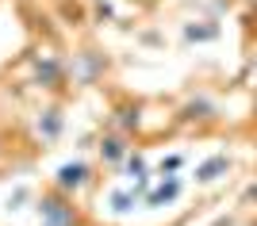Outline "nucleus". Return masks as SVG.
I'll list each match as a JSON object with an SVG mask.
<instances>
[{
  "mask_svg": "<svg viewBox=\"0 0 257 226\" xmlns=\"http://www.w3.org/2000/svg\"><path fill=\"white\" fill-rule=\"evenodd\" d=\"M215 226H234V218H215Z\"/></svg>",
  "mask_w": 257,
  "mask_h": 226,
  "instance_id": "obj_20",
  "label": "nucleus"
},
{
  "mask_svg": "<svg viewBox=\"0 0 257 226\" xmlns=\"http://www.w3.org/2000/svg\"><path fill=\"white\" fill-rule=\"evenodd\" d=\"M96 165L92 161H85V157H73V161H62L58 169H54V176H50V184L54 188H62V192H69V195H81V192H88L92 184H96Z\"/></svg>",
  "mask_w": 257,
  "mask_h": 226,
  "instance_id": "obj_5",
  "label": "nucleus"
},
{
  "mask_svg": "<svg viewBox=\"0 0 257 226\" xmlns=\"http://www.w3.org/2000/svg\"><path fill=\"white\" fill-rule=\"evenodd\" d=\"M184 161H188L184 153H165V157L154 165V176H173V172H181V169H184Z\"/></svg>",
  "mask_w": 257,
  "mask_h": 226,
  "instance_id": "obj_14",
  "label": "nucleus"
},
{
  "mask_svg": "<svg viewBox=\"0 0 257 226\" xmlns=\"http://www.w3.org/2000/svg\"><path fill=\"white\" fill-rule=\"evenodd\" d=\"M253 153H257V138H253Z\"/></svg>",
  "mask_w": 257,
  "mask_h": 226,
  "instance_id": "obj_22",
  "label": "nucleus"
},
{
  "mask_svg": "<svg viewBox=\"0 0 257 226\" xmlns=\"http://www.w3.org/2000/svg\"><path fill=\"white\" fill-rule=\"evenodd\" d=\"M238 207H242V211H257V180H249L246 188H242V195H238Z\"/></svg>",
  "mask_w": 257,
  "mask_h": 226,
  "instance_id": "obj_16",
  "label": "nucleus"
},
{
  "mask_svg": "<svg viewBox=\"0 0 257 226\" xmlns=\"http://www.w3.org/2000/svg\"><path fill=\"white\" fill-rule=\"evenodd\" d=\"M119 172H123V176H131V180L154 176V169H150V161H146V153H142V150H131V153H127V161L119 165Z\"/></svg>",
  "mask_w": 257,
  "mask_h": 226,
  "instance_id": "obj_13",
  "label": "nucleus"
},
{
  "mask_svg": "<svg viewBox=\"0 0 257 226\" xmlns=\"http://www.w3.org/2000/svg\"><path fill=\"white\" fill-rule=\"evenodd\" d=\"M111 77V54L96 43H85L69 54V81L73 88H100Z\"/></svg>",
  "mask_w": 257,
  "mask_h": 226,
  "instance_id": "obj_4",
  "label": "nucleus"
},
{
  "mask_svg": "<svg viewBox=\"0 0 257 226\" xmlns=\"http://www.w3.org/2000/svg\"><path fill=\"white\" fill-rule=\"evenodd\" d=\"M246 226H257V215H253V218H249V222H246Z\"/></svg>",
  "mask_w": 257,
  "mask_h": 226,
  "instance_id": "obj_21",
  "label": "nucleus"
},
{
  "mask_svg": "<svg viewBox=\"0 0 257 226\" xmlns=\"http://www.w3.org/2000/svg\"><path fill=\"white\" fill-rule=\"evenodd\" d=\"M219 35H223L219 20H215V16H204V20H188L181 27V43L184 46H204V43H215Z\"/></svg>",
  "mask_w": 257,
  "mask_h": 226,
  "instance_id": "obj_11",
  "label": "nucleus"
},
{
  "mask_svg": "<svg viewBox=\"0 0 257 226\" xmlns=\"http://www.w3.org/2000/svg\"><path fill=\"white\" fill-rule=\"evenodd\" d=\"M131 150H135V138H131V134H123V130L104 127V130L96 134V157H100V165H104V169H119V165L127 161Z\"/></svg>",
  "mask_w": 257,
  "mask_h": 226,
  "instance_id": "obj_8",
  "label": "nucleus"
},
{
  "mask_svg": "<svg viewBox=\"0 0 257 226\" xmlns=\"http://www.w3.org/2000/svg\"><path fill=\"white\" fill-rule=\"evenodd\" d=\"M0 153H4V146H0Z\"/></svg>",
  "mask_w": 257,
  "mask_h": 226,
  "instance_id": "obj_23",
  "label": "nucleus"
},
{
  "mask_svg": "<svg viewBox=\"0 0 257 226\" xmlns=\"http://www.w3.org/2000/svg\"><path fill=\"white\" fill-rule=\"evenodd\" d=\"M104 127L111 130H123V134H131V138H139L142 127H146V104L135 96H119L115 104H111V111H107V123Z\"/></svg>",
  "mask_w": 257,
  "mask_h": 226,
  "instance_id": "obj_7",
  "label": "nucleus"
},
{
  "mask_svg": "<svg viewBox=\"0 0 257 226\" xmlns=\"http://www.w3.org/2000/svg\"><path fill=\"white\" fill-rule=\"evenodd\" d=\"M62 134H65V100L54 96L50 104H43L35 111V138H39L43 150H50V146L62 142Z\"/></svg>",
  "mask_w": 257,
  "mask_h": 226,
  "instance_id": "obj_6",
  "label": "nucleus"
},
{
  "mask_svg": "<svg viewBox=\"0 0 257 226\" xmlns=\"http://www.w3.org/2000/svg\"><path fill=\"white\" fill-rule=\"evenodd\" d=\"M223 123H226V111L219 104V96H211V92H188L173 111V127H184L192 134H207Z\"/></svg>",
  "mask_w": 257,
  "mask_h": 226,
  "instance_id": "obj_2",
  "label": "nucleus"
},
{
  "mask_svg": "<svg viewBox=\"0 0 257 226\" xmlns=\"http://www.w3.org/2000/svg\"><path fill=\"white\" fill-rule=\"evenodd\" d=\"M131 4H135V8H158L161 0H131Z\"/></svg>",
  "mask_w": 257,
  "mask_h": 226,
  "instance_id": "obj_18",
  "label": "nucleus"
},
{
  "mask_svg": "<svg viewBox=\"0 0 257 226\" xmlns=\"http://www.w3.org/2000/svg\"><path fill=\"white\" fill-rule=\"evenodd\" d=\"M135 207H142V195L135 192V188H115V192L107 195V211L115 218H123V215H131Z\"/></svg>",
  "mask_w": 257,
  "mask_h": 226,
  "instance_id": "obj_12",
  "label": "nucleus"
},
{
  "mask_svg": "<svg viewBox=\"0 0 257 226\" xmlns=\"http://www.w3.org/2000/svg\"><path fill=\"white\" fill-rule=\"evenodd\" d=\"M115 4L111 0H92V23H115Z\"/></svg>",
  "mask_w": 257,
  "mask_h": 226,
  "instance_id": "obj_15",
  "label": "nucleus"
},
{
  "mask_svg": "<svg viewBox=\"0 0 257 226\" xmlns=\"http://www.w3.org/2000/svg\"><path fill=\"white\" fill-rule=\"evenodd\" d=\"M27 85L46 92V96L65 100L73 92V81H69V54H58L50 46H39L27 54Z\"/></svg>",
  "mask_w": 257,
  "mask_h": 226,
  "instance_id": "obj_1",
  "label": "nucleus"
},
{
  "mask_svg": "<svg viewBox=\"0 0 257 226\" xmlns=\"http://www.w3.org/2000/svg\"><path fill=\"white\" fill-rule=\"evenodd\" d=\"M27 195H31V192H27V188H23V184H20V188H16V192L8 195V211H20V207L27 203Z\"/></svg>",
  "mask_w": 257,
  "mask_h": 226,
  "instance_id": "obj_17",
  "label": "nucleus"
},
{
  "mask_svg": "<svg viewBox=\"0 0 257 226\" xmlns=\"http://www.w3.org/2000/svg\"><path fill=\"white\" fill-rule=\"evenodd\" d=\"M188 218H192V211H188L184 218H177V222H169V226H188Z\"/></svg>",
  "mask_w": 257,
  "mask_h": 226,
  "instance_id": "obj_19",
  "label": "nucleus"
},
{
  "mask_svg": "<svg viewBox=\"0 0 257 226\" xmlns=\"http://www.w3.org/2000/svg\"><path fill=\"white\" fill-rule=\"evenodd\" d=\"M181 195H184L181 172H173V176H154L150 192L142 195V211H161V207H173Z\"/></svg>",
  "mask_w": 257,
  "mask_h": 226,
  "instance_id": "obj_9",
  "label": "nucleus"
},
{
  "mask_svg": "<svg viewBox=\"0 0 257 226\" xmlns=\"http://www.w3.org/2000/svg\"><path fill=\"white\" fill-rule=\"evenodd\" d=\"M230 172H234V157H230V153H211V157H204V161L196 165V188H211V184H219V180H226V176H230Z\"/></svg>",
  "mask_w": 257,
  "mask_h": 226,
  "instance_id": "obj_10",
  "label": "nucleus"
},
{
  "mask_svg": "<svg viewBox=\"0 0 257 226\" xmlns=\"http://www.w3.org/2000/svg\"><path fill=\"white\" fill-rule=\"evenodd\" d=\"M88 4H92V0H88Z\"/></svg>",
  "mask_w": 257,
  "mask_h": 226,
  "instance_id": "obj_24",
  "label": "nucleus"
},
{
  "mask_svg": "<svg viewBox=\"0 0 257 226\" xmlns=\"http://www.w3.org/2000/svg\"><path fill=\"white\" fill-rule=\"evenodd\" d=\"M35 215H39V226H85V207L77 203V195L62 192L54 184H46L39 192Z\"/></svg>",
  "mask_w": 257,
  "mask_h": 226,
  "instance_id": "obj_3",
  "label": "nucleus"
}]
</instances>
